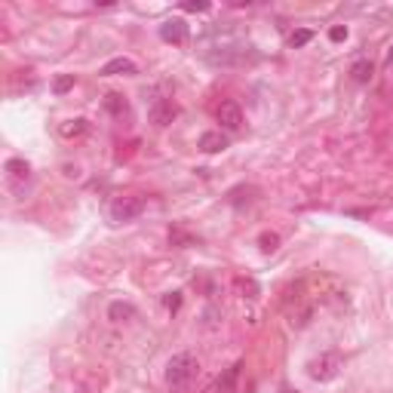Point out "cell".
Listing matches in <instances>:
<instances>
[{
	"instance_id": "1",
	"label": "cell",
	"mask_w": 393,
	"mask_h": 393,
	"mask_svg": "<svg viewBox=\"0 0 393 393\" xmlns=\"http://www.w3.org/2000/svg\"><path fill=\"white\" fill-rule=\"evenodd\" d=\"M197 369H200V363H197V357L194 353H175L172 359L166 363V384L172 390H184L191 381H194V375H197Z\"/></svg>"
},
{
	"instance_id": "2",
	"label": "cell",
	"mask_w": 393,
	"mask_h": 393,
	"mask_svg": "<svg viewBox=\"0 0 393 393\" xmlns=\"http://www.w3.org/2000/svg\"><path fill=\"white\" fill-rule=\"evenodd\" d=\"M144 212V200L138 194H129V197H117L111 203V218L114 221H133Z\"/></svg>"
},
{
	"instance_id": "3",
	"label": "cell",
	"mask_w": 393,
	"mask_h": 393,
	"mask_svg": "<svg viewBox=\"0 0 393 393\" xmlns=\"http://www.w3.org/2000/svg\"><path fill=\"white\" fill-rule=\"evenodd\" d=\"M341 369V357L338 353H322L311 363V378L313 381H332Z\"/></svg>"
},
{
	"instance_id": "4",
	"label": "cell",
	"mask_w": 393,
	"mask_h": 393,
	"mask_svg": "<svg viewBox=\"0 0 393 393\" xmlns=\"http://www.w3.org/2000/svg\"><path fill=\"white\" fill-rule=\"evenodd\" d=\"M215 117H218V123L228 129V133H240L243 129V111L237 102H221L218 111H215Z\"/></svg>"
},
{
	"instance_id": "5",
	"label": "cell",
	"mask_w": 393,
	"mask_h": 393,
	"mask_svg": "<svg viewBox=\"0 0 393 393\" xmlns=\"http://www.w3.org/2000/svg\"><path fill=\"white\" fill-rule=\"evenodd\" d=\"M175 114H179V105L172 98H157L151 107V123L154 126H169L175 120Z\"/></svg>"
},
{
	"instance_id": "6",
	"label": "cell",
	"mask_w": 393,
	"mask_h": 393,
	"mask_svg": "<svg viewBox=\"0 0 393 393\" xmlns=\"http://www.w3.org/2000/svg\"><path fill=\"white\" fill-rule=\"evenodd\" d=\"M160 37H163L166 43L181 46L184 40H188V22L184 19H166L163 25H160Z\"/></svg>"
},
{
	"instance_id": "7",
	"label": "cell",
	"mask_w": 393,
	"mask_h": 393,
	"mask_svg": "<svg viewBox=\"0 0 393 393\" xmlns=\"http://www.w3.org/2000/svg\"><path fill=\"white\" fill-rule=\"evenodd\" d=\"M102 77H117V74H123V77H133V74H138V65L133 59H126V56H117V59H111V61H105L102 65V71H98Z\"/></svg>"
},
{
	"instance_id": "8",
	"label": "cell",
	"mask_w": 393,
	"mask_h": 393,
	"mask_svg": "<svg viewBox=\"0 0 393 393\" xmlns=\"http://www.w3.org/2000/svg\"><path fill=\"white\" fill-rule=\"evenodd\" d=\"M243 366H246L243 359H237V363L230 366L225 375H221V378H218V393H237V390H240V375H243Z\"/></svg>"
},
{
	"instance_id": "9",
	"label": "cell",
	"mask_w": 393,
	"mask_h": 393,
	"mask_svg": "<svg viewBox=\"0 0 393 393\" xmlns=\"http://www.w3.org/2000/svg\"><path fill=\"white\" fill-rule=\"evenodd\" d=\"M6 172H10V181H13V188H19L22 181H28V179H31V166L25 163V160H19V157L6 160Z\"/></svg>"
},
{
	"instance_id": "10",
	"label": "cell",
	"mask_w": 393,
	"mask_h": 393,
	"mask_svg": "<svg viewBox=\"0 0 393 393\" xmlns=\"http://www.w3.org/2000/svg\"><path fill=\"white\" fill-rule=\"evenodd\" d=\"M225 148H228V135H221V133H203V135H200V151L218 154Z\"/></svg>"
},
{
	"instance_id": "11",
	"label": "cell",
	"mask_w": 393,
	"mask_h": 393,
	"mask_svg": "<svg viewBox=\"0 0 393 393\" xmlns=\"http://www.w3.org/2000/svg\"><path fill=\"white\" fill-rule=\"evenodd\" d=\"M372 74H375V65L369 59H359V61H353V68H350V77L357 83H369L372 80Z\"/></svg>"
},
{
	"instance_id": "12",
	"label": "cell",
	"mask_w": 393,
	"mask_h": 393,
	"mask_svg": "<svg viewBox=\"0 0 393 393\" xmlns=\"http://www.w3.org/2000/svg\"><path fill=\"white\" fill-rule=\"evenodd\" d=\"M107 317H111L114 322H123V320L135 317V307L133 304H123V302H114L111 307H107Z\"/></svg>"
},
{
	"instance_id": "13",
	"label": "cell",
	"mask_w": 393,
	"mask_h": 393,
	"mask_svg": "<svg viewBox=\"0 0 393 393\" xmlns=\"http://www.w3.org/2000/svg\"><path fill=\"white\" fill-rule=\"evenodd\" d=\"M105 105H107V111H111L114 117H126V114H129L126 98H123V96H117V92H111V96L105 98Z\"/></svg>"
},
{
	"instance_id": "14",
	"label": "cell",
	"mask_w": 393,
	"mask_h": 393,
	"mask_svg": "<svg viewBox=\"0 0 393 393\" xmlns=\"http://www.w3.org/2000/svg\"><path fill=\"white\" fill-rule=\"evenodd\" d=\"M258 243H261V249H265V252H276V249H280V237L271 234V230H265V234L258 237Z\"/></svg>"
},
{
	"instance_id": "15",
	"label": "cell",
	"mask_w": 393,
	"mask_h": 393,
	"mask_svg": "<svg viewBox=\"0 0 393 393\" xmlns=\"http://www.w3.org/2000/svg\"><path fill=\"white\" fill-rule=\"evenodd\" d=\"M313 40V31H307V28H298V31H292V37H289V43L295 46H304V43H311Z\"/></svg>"
},
{
	"instance_id": "16",
	"label": "cell",
	"mask_w": 393,
	"mask_h": 393,
	"mask_svg": "<svg viewBox=\"0 0 393 393\" xmlns=\"http://www.w3.org/2000/svg\"><path fill=\"white\" fill-rule=\"evenodd\" d=\"M237 289H240V292H249V298H255V295H258L255 280H243V276H237Z\"/></svg>"
},
{
	"instance_id": "17",
	"label": "cell",
	"mask_w": 393,
	"mask_h": 393,
	"mask_svg": "<svg viewBox=\"0 0 393 393\" xmlns=\"http://www.w3.org/2000/svg\"><path fill=\"white\" fill-rule=\"evenodd\" d=\"M74 87V74H61V77H56V92H68Z\"/></svg>"
},
{
	"instance_id": "18",
	"label": "cell",
	"mask_w": 393,
	"mask_h": 393,
	"mask_svg": "<svg viewBox=\"0 0 393 393\" xmlns=\"http://www.w3.org/2000/svg\"><path fill=\"white\" fill-rule=\"evenodd\" d=\"M83 129H87V126H83V120H77V126H61V133H65V135H80Z\"/></svg>"
},
{
	"instance_id": "19",
	"label": "cell",
	"mask_w": 393,
	"mask_h": 393,
	"mask_svg": "<svg viewBox=\"0 0 393 393\" xmlns=\"http://www.w3.org/2000/svg\"><path fill=\"white\" fill-rule=\"evenodd\" d=\"M179 304H181V295H179V292H172V295L166 298V307H169V311H179Z\"/></svg>"
},
{
	"instance_id": "20",
	"label": "cell",
	"mask_w": 393,
	"mask_h": 393,
	"mask_svg": "<svg viewBox=\"0 0 393 393\" xmlns=\"http://www.w3.org/2000/svg\"><path fill=\"white\" fill-rule=\"evenodd\" d=\"M329 37H332V40H344V37H348V28H341V25H335L332 31H329Z\"/></svg>"
},
{
	"instance_id": "21",
	"label": "cell",
	"mask_w": 393,
	"mask_h": 393,
	"mask_svg": "<svg viewBox=\"0 0 393 393\" xmlns=\"http://www.w3.org/2000/svg\"><path fill=\"white\" fill-rule=\"evenodd\" d=\"M184 10H191V13H206V10H209V3H184Z\"/></svg>"
},
{
	"instance_id": "22",
	"label": "cell",
	"mask_w": 393,
	"mask_h": 393,
	"mask_svg": "<svg viewBox=\"0 0 393 393\" xmlns=\"http://www.w3.org/2000/svg\"><path fill=\"white\" fill-rule=\"evenodd\" d=\"M387 65H393V46H390V52H387Z\"/></svg>"
}]
</instances>
